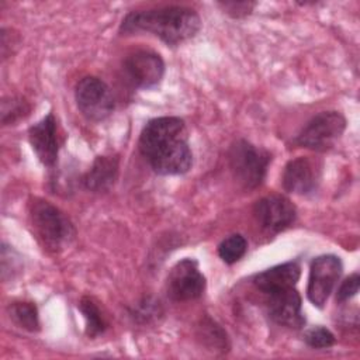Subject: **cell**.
<instances>
[{
	"label": "cell",
	"instance_id": "obj_1",
	"mask_svg": "<svg viewBox=\"0 0 360 360\" xmlns=\"http://www.w3.org/2000/svg\"><path fill=\"white\" fill-rule=\"evenodd\" d=\"M201 28L198 14L188 7L170 6L131 11L121 22V34L150 32L167 45H179L193 38Z\"/></svg>",
	"mask_w": 360,
	"mask_h": 360
},
{
	"label": "cell",
	"instance_id": "obj_18",
	"mask_svg": "<svg viewBox=\"0 0 360 360\" xmlns=\"http://www.w3.org/2000/svg\"><path fill=\"white\" fill-rule=\"evenodd\" d=\"M79 308L86 319V333L90 338L101 335L107 328V322H105L100 308L97 307V304L91 298L83 297L80 300Z\"/></svg>",
	"mask_w": 360,
	"mask_h": 360
},
{
	"label": "cell",
	"instance_id": "obj_7",
	"mask_svg": "<svg viewBox=\"0 0 360 360\" xmlns=\"http://www.w3.org/2000/svg\"><path fill=\"white\" fill-rule=\"evenodd\" d=\"M205 290V277L194 259L177 262L167 276V295L174 301L197 300Z\"/></svg>",
	"mask_w": 360,
	"mask_h": 360
},
{
	"label": "cell",
	"instance_id": "obj_11",
	"mask_svg": "<svg viewBox=\"0 0 360 360\" xmlns=\"http://www.w3.org/2000/svg\"><path fill=\"white\" fill-rule=\"evenodd\" d=\"M266 295L267 312L276 323L294 329H298L305 323L301 297L295 287L273 291Z\"/></svg>",
	"mask_w": 360,
	"mask_h": 360
},
{
	"label": "cell",
	"instance_id": "obj_12",
	"mask_svg": "<svg viewBox=\"0 0 360 360\" xmlns=\"http://www.w3.org/2000/svg\"><path fill=\"white\" fill-rule=\"evenodd\" d=\"M186 136L184 121L179 117H159L146 122L139 136V150L146 158L160 145Z\"/></svg>",
	"mask_w": 360,
	"mask_h": 360
},
{
	"label": "cell",
	"instance_id": "obj_16",
	"mask_svg": "<svg viewBox=\"0 0 360 360\" xmlns=\"http://www.w3.org/2000/svg\"><path fill=\"white\" fill-rule=\"evenodd\" d=\"M118 176L117 156H97L90 170L83 176V184L90 191H107Z\"/></svg>",
	"mask_w": 360,
	"mask_h": 360
},
{
	"label": "cell",
	"instance_id": "obj_17",
	"mask_svg": "<svg viewBox=\"0 0 360 360\" xmlns=\"http://www.w3.org/2000/svg\"><path fill=\"white\" fill-rule=\"evenodd\" d=\"M10 318L22 329L28 332H37L39 329L38 309L32 302L15 301L8 305Z\"/></svg>",
	"mask_w": 360,
	"mask_h": 360
},
{
	"label": "cell",
	"instance_id": "obj_21",
	"mask_svg": "<svg viewBox=\"0 0 360 360\" xmlns=\"http://www.w3.org/2000/svg\"><path fill=\"white\" fill-rule=\"evenodd\" d=\"M304 340L309 347L326 349L335 343V336L329 329L323 326H316L305 332Z\"/></svg>",
	"mask_w": 360,
	"mask_h": 360
},
{
	"label": "cell",
	"instance_id": "obj_5",
	"mask_svg": "<svg viewBox=\"0 0 360 360\" xmlns=\"http://www.w3.org/2000/svg\"><path fill=\"white\" fill-rule=\"evenodd\" d=\"M79 111L90 121H103L114 111V97L110 87L98 77H83L75 91Z\"/></svg>",
	"mask_w": 360,
	"mask_h": 360
},
{
	"label": "cell",
	"instance_id": "obj_10",
	"mask_svg": "<svg viewBox=\"0 0 360 360\" xmlns=\"http://www.w3.org/2000/svg\"><path fill=\"white\" fill-rule=\"evenodd\" d=\"M259 225L273 233L288 228L297 217L295 205L281 194H271L260 198L253 208Z\"/></svg>",
	"mask_w": 360,
	"mask_h": 360
},
{
	"label": "cell",
	"instance_id": "obj_23",
	"mask_svg": "<svg viewBox=\"0 0 360 360\" xmlns=\"http://www.w3.org/2000/svg\"><path fill=\"white\" fill-rule=\"evenodd\" d=\"M219 6L232 17H245L248 14H250V11L253 10V7L256 6V3L252 1H225V3H219Z\"/></svg>",
	"mask_w": 360,
	"mask_h": 360
},
{
	"label": "cell",
	"instance_id": "obj_9",
	"mask_svg": "<svg viewBox=\"0 0 360 360\" xmlns=\"http://www.w3.org/2000/svg\"><path fill=\"white\" fill-rule=\"evenodd\" d=\"M124 73L132 86L150 89L160 83L165 75V62L152 51H135L124 59Z\"/></svg>",
	"mask_w": 360,
	"mask_h": 360
},
{
	"label": "cell",
	"instance_id": "obj_14",
	"mask_svg": "<svg viewBox=\"0 0 360 360\" xmlns=\"http://www.w3.org/2000/svg\"><path fill=\"white\" fill-rule=\"evenodd\" d=\"M28 138L41 163L48 167L55 166L59 146L56 136V121L52 112L28 129Z\"/></svg>",
	"mask_w": 360,
	"mask_h": 360
},
{
	"label": "cell",
	"instance_id": "obj_22",
	"mask_svg": "<svg viewBox=\"0 0 360 360\" xmlns=\"http://www.w3.org/2000/svg\"><path fill=\"white\" fill-rule=\"evenodd\" d=\"M359 281H360V277H359L357 273H354L350 277H347L340 284V287L338 288L336 301L338 302H345V301H349L352 297H354L357 294V291H359Z\"/></svg>",
	"mask_w": 360,
	"mask_h": 360
},
{
	"label": "cell",
	"instance_id": "obj_20",
	"mask_svg": "<svg viewBox=\"0 0 360 360\" xmlns=\"http://www.w3.org/2000/svg\"><path fill=\"white\" fill-rule=\"evenodd\" d=\"M30 111L28 103L22 97H6L1 101V124L10 125L24 118Z\"/></svg>",
	"mask_w": 360,
	"mask_h": 360
},
{
	"label": "cell",
	"instance_id": "obj_2",
	"mask_svg": "<svg viewBox=\"0 0 360 360\" xmlns=\"http://www.w3.org/2000/svg\"><path fill=\"white\" fill-rule=\"evenodd\" d=\"M30 221L38 240L52 252L66 248L75 236L69 218L46 200L34 198L30 204Z\"/></svg>",
	"mask_w": 360,
	"mask_h": 360
},
{
	"label": "cell",
	"instance_id": "obj_3",
	"mask_svg": "<svg viewBox=\"0 0 360 360\" xmlns=\"http://www.w3.org/2000/svg\"><path fill=\"white\" fill-rule=\"evenodd\" d=\"M270 159V153L266 149L257 148L245 139L232 143L228 152L229 167L233 177L248 190L262 184Z\"/></svg>",
	"mask_w": 360,
	"mask_h": 360
},
{
	"label": "cell",
	"instance_id": "obj_6",
	"mask_svg": "<svg viewBox=\"0 0 360 360\" xmlns=\"http://www.w3.org/2000/svg\"><path fill=\"white\" fill-rule=\"evenodd\" d=\"M342 262L335 255H322L312 260L307 287L308 300L322 308L342 274Z\"/></svg>",
	"mask_w": 360,
	"mask_h": 360
},
{
	"label": "cell",
	"instance_id": "obj_8",
	"mask_svg": "<svg viewBox=\"0 0 360 360\" xmlns=\"http://www.w3.org/2000/svg\"><path fill=\"white\" fill-rule=\"evenodd\" d=\"M152 169L162 176L183 174L193 165V153L187 143V136L166 142L146 156Z\"/></svg>",
	"mask_w": 360,
	"mask_h": 360
},
{
	"label": "cell",
	"instance_id": "obj_19",
	"mask_svg": "<svg viewBox=\"0 0 360 360\" xmlns=\"http://www.w3.org/2000/svg\"><path fill=\"white\" fill-rule=\"evenodd\" d=\"M248 249V242L240 233H233L225 238L218 246L219 257L226 263L232 264L243 257Z\"/></svg>",
	"mask_w": 360,
	"mask_h": 360
},
{
	"label": "cell",
	"instance_id": "obj_15",
	"mask_svg": "<svg viewBox=\"0 0 360 360\" xmlns=\"http://www.w3.org/2000/svg\"><path fill=\"white\" fill-rule=\"evenodd\" d=\"M301 267L297 262H287L274 267H270L253 277V284L264 294L273 291L292 288L300 280Z\"/></svg>",
	"mask_w": 360,
	"mask_h": 360
},
{
	"label": "cell",
	"instance_id": "obj_13",
	"mask_svg": "<svg viewBox=\"0 0 360 360\" xmlns=\"http://www.w3.org/2000/svg\"><path fill=\"white\" fill-rule=\"evenodd\" d=\"M319 173V167L312 159L304 156L295 158L284 167L283 187L290 193L309 194L318 186Z\"/></svg>",
	"mask_w": 360,
	"mask_h": 360
},
{
	"label": "cell",
	"instance_id": "obj_4",
	"mask_svg": "<svg viewBox=\"0 0 360 360\" xmlns=\"http://www.w3.org/2000/svg\"><path fill=\"white\" fill-rule=\"evenodd\" d=\"M345 128L346 120L340 112L322 111L307 122L294 142L302 148L321 152L328 150L339 141Z\"/></svg>",
	"mask_w": 360,
	"mask_h": 360
}]
</instances>
